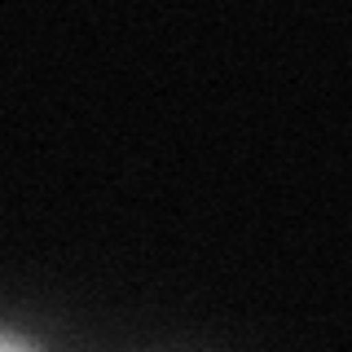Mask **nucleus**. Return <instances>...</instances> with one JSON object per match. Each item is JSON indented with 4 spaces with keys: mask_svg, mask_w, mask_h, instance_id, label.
Returning <instances> with one entry per match:
<instances>
[{
    "mask_svg": "<svg viewBox=\"0 0 352 352\" xmlns=\"http://www.w3.org/2000/svg\"><path fill=\"white\" fill-rule=\"evenodd\" d=\"M0 352H44V344L27 335V330H14V326H0Z\"/></svg>",
    "mask_w": 352,
    "mask_h": 352,
    "instance_id": "f257e3e1",
    "label": "nucleus"
}]
</instances>
